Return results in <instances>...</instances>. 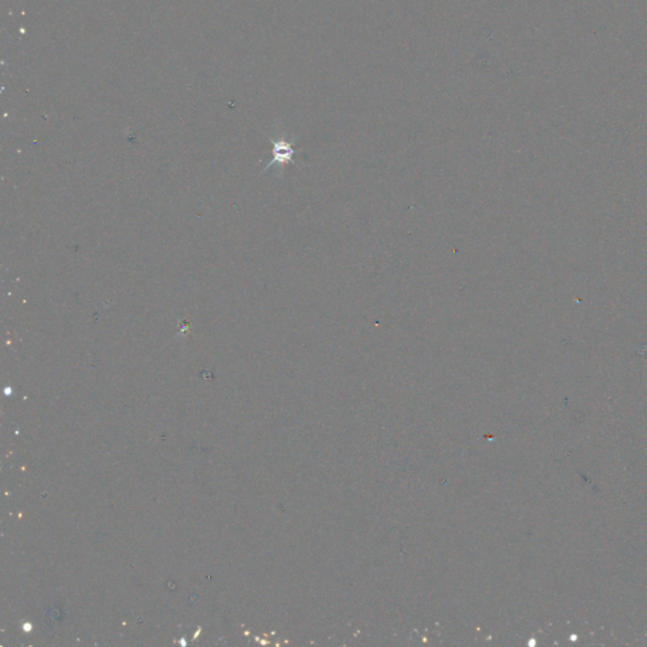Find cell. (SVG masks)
<instances>
[{
	"instance_id": "1",
	"label": "cell",
	"mask_w": 647,
	"mask_h": 647,
	"mask_svg": "<svg viewBox=\"0 0 647 647\" xmlns=\"http://www.w3.org/2000/svg\"><path fill=\"white\" fill-rule=\"evenodd\" d=\"M272 142V159L268 165L265 166L263 172L272 168V166H280V168H283V166L294 165L297 167V164L294 162V154H300L301 149L294 148V142L289 141L286 138H277L271 139Z\"/></svg>"
}]
</instances>
